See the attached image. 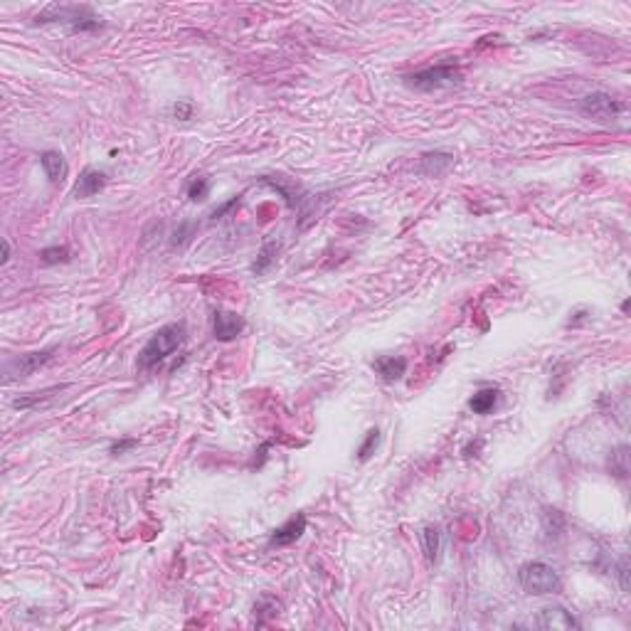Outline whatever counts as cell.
<instances>
[{
    "instance_id": "6da1fadb",
    "label": "cell",
    "mask_w": 631,
    "mask_h": 631,
    "mask_svg": "<svg viewBox=\"0 0 631 631\" xmlns=\"http://www.w3.org/2000/svg\"><path fill=\"white\" fill-rule=\"evenodd\" d=\"M183 340H185V323L183 321L158 328L148 338V343L143 345L141 353H138V370H151V367L161 365L168 355H173L175 350L181 348Z\"/></svg>"
},
{
    "instance_id": "7a4b0ae2",
    "label": "cell",
    "mask_w": 631,
    "mask_h": 631,
    "mask_svg": "<svg viewBox=\"0 0 631 631\" xmlns=\"http://www.w3.org/2000/svg\"><path fill=\"white\" fill-rule=\"evenodd\" d=\"M35 23H62L72 33H91L102 28V17L94 15L89 8L77 6H50L35 17Z\"/></svg>"
},
{
    "instance_id": "3957f363",
    "label": "cell",
    "mask_w": 631,
    "mask_h": 631,
    "mask_svg": "<svg viewBox=\"0 0 631 631\" xmlns=\"http://www.w3.org/2000/svg\"><path fill=\"white\" fill-rule=\"evenodd\" d=\"M459 82H461V72L454 64H437V67L419 69V72L405 77V84L417 91L449 89V86H457Z\"/></svg>"
},
{
    "instance_id": "277c9868",
    "label": "cell",
    "mask_w": 631,
    "mask_h": 631,
    "mask_svg": "<svg viewBox=\"0 0 631 631\" xmlns=\"http://www.w3.org/2000/svg\"><path fill=\"white\" fill-rule=\"evenodd\" d=\"M518 582L528 594H555L560 592L563 582H560V575L550 565L545 563H528L520 567L518 572Z\"/></svg>"
},
{
    "instance_id": "5b68a950",
    "label": "cell",
    "mask_w": 631,
    "mask_h": 631,
    "mask_svg": "<svg viewBox=\"0 0 631 631\" xmlns=\"http://www.w3.org/2000/svg\"><path fill=\"white\" fill-rule=\"evenodd\" d=\"M580 111L585 116L599 118V121H612V118H619L624 113V104L612 94L597 91V94H587L585 99H580Z\"/></svg>"
},
{
    "instance_id": "8992f818",
    "label": "cell",
    "mask_w": 631,
    "mask_h": 631,
    "mask_svg": "<svg viewBox=\"0 0 631 631\" xmlns=\"http://www.w3.org/2000/svg\"><path fill=\"white\" fill-rule=\"evenodd\" d=\"M52 353H55V348H47V350H39V353H28V355H20L17 360L8 363V383H10L12 378H28V375H33L35 370H39V367L45 365V363L52 360Z\"/></svg>"
},
{
    "instance_id": "52a82bcc",
    "label": "cell",
    "mask_w": 631,
    "mask_h": 631,
    "mask_svg": "<svg viewBox=\"0 0 631 631\" xmlns=\"http://www.w3.org/2000/svg\"><path fill=\"white\" fill-rule=\"evenodd\" d=\"M536 626L545 631H567V629H580L577 619L572 616V612H567L565 607H545L540 614L536 616Z\"/></svg>"
},
{
    "instance_id": "ba28073f",
    "label": "cell",
    "mask_w": 631,
    "mask_h": 631,
    "mask_svg": "<svg viewBox=\"0 0 631 631\" xmlns=\"http://www.w3.org/2000/svg\"><path fill=\"white\" fill-rule=\"evenodd\" d=\"M212 331L217 340H235L244 331V318L235 311H217L212 321Z\"/></svg>"
},
{
    "instance_id": "9c48e42d",
    "label": "cell",
    "mask_w": 631,
    "mask_h": 631,
    "mask_svg": "<svg viewBox=\"0 0 631 631\" xmlns=\"http://www.w3.org/2000/svg\"><path fill=\"white\" fill-rule=\"evenodd\" d=\"M304 533H306V515L304 513H296V515H291L286 523L279 525V528L271 533V545H276V547L291 545V542L299 540Z\"/></svg>"
},
{
    "instance_id": "30bf717a",
    "label": "cell",
    "mask_w": 631,
    "mask_h": 631,
    "mask_svg": "<svg viewBox=\"0 0 631 631\" xmlns=\"http://www.w3.org/2000/svg\"><path fill=\"white\" fill-rule=\"evenodd\" d=\"M107 185V173L96 168H84L79 175L77 185H74V197L84 200V197H94L96 192Z\"/></svg>"
},
{
    "instance_id": "8fae6325",
    "label": "cell",
    "mask_w": 631,
    "mask_h": 631,
    "mask_svg": "<svg viewBox=\"0 0 631 631\" xmlns=\"http://www.w3.org/2000/svg\"><path fill=\"white\" fill-rule=\"evenodd\" d=\"M39 163H42V170H45V175L50 178L52 185H62L64 178H67V173H69V165H67V161H64L62 153L45 151L39 156Z\"/></svg>"
},
{
    "instance_id": "7c38bea8",
    "label": "cell",
    "mask_w": 631,
    "mask_h": 631,
    "mask_svg": "<svg viewBox=\"0 0 631 631\" xmlns=\"http://www.w3.org/2000/svg\"><path fill=\"white\" fill-rule=\"evenodd\" d=\"M451 163H454V156H451V153L429 151L419 158V170H422L424 175H429V178H439V175H444L446 170L451 168Z\"/></svg>"
},
{
    "instance_id": "4fadbf2b",
    "label": "cell",
    "mask_w": 631,
    "mask_h": 631,
    "mask_svg": "<svg viewBox=\"0 0 631 631\" xmlns=\"http://www.w3.org/2000/svg\"><path fill=\"white\" fill-rule=\"evenodd\" d=\"M372 367H375V372H378L385 383H397L407 372V360L400 358V355H383V358H378V360L372 363Z\"/></svg>"
},
{
    "instance_id": "5bb4252c",
    "label": "cell",
    "mask_w": 631,
    "mask_h": 631,
    "mask_svg": "<svg viewBox=\"0 0 631 631\" xmlns=\"http://www.w3.org/2000/svg\"><path fill=\"white\" fill-rule=\"evenodd\" d=\"M496 402H498V390L484 387L468 400V407H471V412H476V414H488V412L496 407Z\"/></svg>"
},
{
    "instance_id": "9a60e30c",
    "label": "cell",
    "mask_w": 631,
    "mask_h": 631,
    "mask_svg": "<svg viewBox=\"0 0 631 631\" xmlns=\"http://www.w3.org/2000/svg\"><path fill=\"white\" fill-rule=\"evenodd\" d=\"M276 254H279V242H264L259 249V257H257V262L252 264V271L257 276L266 274V271L271 269V264L276 262Z\"/></svg>"
},
{
    "instance_id": "2e32d148",
    "label": "cell",
    "mask_w": 631,
    "mask_h": 631,
    "mask_svg": "<svg viewBox=\"0 0 631 631\" xmlns=\"http://www.w3.org/2000/svg\"><path fill=\"white\" fill-rule=\"evenodd\" d=\"M609 471L614 473V476H619V479H626V476H629V446L626 444L616 446V449L612 451V457H609Z\"/></svg>"
},
{
    "instance_id": "e0dca14e",
    "label": "cell",
    "mask_w": 631,
    "mask_h": 631,
    "mask_svg": "<svg viewBox=\"0 0 631 631\" xmlns=\"http://www.w3.org/2000/svg\"><path fill=\"white\" fill-rule=\"evenodd\" d=\"M419 540H422L427 560L429 563H434L437 555H439V530L432 528V525H427V528H422V533H419Z\"/></svg>"
},
{
    "instance_id": "ac0fdd59",
    "label": "cell",
    "mask_w": 631,
    "mask_h": 631,
    "mask_svg": "<svg viewBox=\"0 0 631 631\" xmlns=\"http://www.w3.org/2000/svg\"><path fill=\"white\" fill-rule=\"evenodd\" d=\"M210 195V181L205 175H192V181L188 183V197L192 203H200Z\"/></svg>"
},
{
    "instance_id": "d6986e66",
    "label": "cell",
    "mask_w": 631,
    "mask_h": 631,
    "mask_svg": "<svg viewBox=\"0 0 631 631\" xmlns=\"http://www.w3.org/2000/svg\"><path fill=\"white\" fill-rule=\"evenodd\" d=\"M378 444H380V429H370V432L365 434V441H363L360 449H358V459H360V461H367V459L375 454Z\"/></svg>"
},
{
    "instance_id": "ffe728a7",
    "label": "cell",
    "mask_w": 631,
    "mask_h": 631,
    "mask_svg": "<svg viewBox=\"0 0 631 631\" xmlns=\"http://www.w3.org/2000/svg\"><path fill=\"white\" fill-rule=\"evenodd\" d=\"M282 612V602L274 597H262L259 602L254 604V614H266V616H276Z\"/></svg>"
},
{
    "instance_id": "44dd1931",
    "label": "cell",
    "mask_w": 631,
    "mask_h": 631,
    "mask_svg": "<svg viewBox=\"0 0 631 631\" xmlns=\"http://www.w3.org/2000/svg\"><path fill=\"white\" fill-rule=\"evenodd\" d=\"M39 257H42L45 264H60V262L69 259V249L67 247H47L39 252Z\"/></svg>"
},
{
    "instance_id": "7402d4cb",
    "label": "cell",
    "mask_w": 631,
    "mask_h": 631,
    "mask_svg": "<svg viewBox=\"0 0 631 631\" xmlns=\"http://www.w3.org/2000/svg\"><path fill=\"white\" fill-rule=\"evenodd\" d=\"M192 230H195V225H192V222H181V225H178V230L173 232V239H170V244L188 242V237L192 235Z\"/></svg>"
},
{
    "instance_id": "603a6c76",
    "label": "cell",
    "mask_w": 631,
    "mask_h": 631,
    "mask_svg": "<svg viewBox=\"0 0 631 631\" xmlns=\"http://www.w3.org/2000/svg\"><path fill=\"white\" fill-rule=\"evenodd\" d=\"M239 205V197H232V200H227L225 205H220V208H214L212 212H210V220H220L222 214H227L232 208H237Z\"/></svg>"
},
{
    "instance_id": "cb8c5ba5",
    "label": "cell",
    "mask_w": 631,
    "mask_h": 631,
    "mask_svg": "<svg viewBox=\"0 0 631 631\" xmlns=\"http://www.w3.org/2000/svg\"><path fill=\"white\" fill-rule=\"evenodd\" d=\"M173 113H175V118H183V121H188V118L192 116V104L190 102H178L173 107Z\"/></svg>"
},
{
    "instance_id": "d4e9b609",
    "label": "cell",
    "mask_w": 631,
    "mask_h": 631,
    "mask_svg": "<svg viewBox=\"0 0 631 631\" xmlns=\"http://www.w3.org/2000/svg\"><path fill=\"white\" fill-rule=\"evenodd\" d=\"M136 444H138V441H136V439H124V441H116V444L111 446V454H113V457H118V454H124V451L134 449Z\"/></svg>"
},
{
    "instance_id": "484cf974",
    "label": "cell",
    "mask_w": 631,
    "mask_h": 631,
    "mask_svg": "<svg viewBox=\"0 0 631 631\" xmlns=\"http://www.w3.org/2000/svg\"><path fill=\"white\" fill-rule=\"evenodd\" d=\"M619 582H621V589L629 592V563H621L619 565Z\"/></svg>"
},
{
    "instance_id": "4316f807",
    "label": "cell",
    "mask_w": 631,
    "mask_h": 631,
    "mask_svg": "<svg viewBox=\"0 0 631 631\" xmlns=\"http://www.w3.org/2000/svg\"><path fill=\"white\" fill-rule=\"evenodd\" d=\"M8 259H10V244H8V239H6V242H3V259H0V262H3V264H8Z\"/></svg>"
}]
</instances>
